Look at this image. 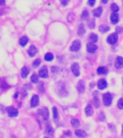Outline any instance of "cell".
I'll list each match as a JSON object with an SVG mask.
<instances>
[{
    "mask_svg": "<svg viewBox=\"0 0 123 138\" xmlns=\"http://www.w3.org/2000/svg\"><path fill=\"white\" fill-rule=\"evenodd\" d=\"M38 114L43 118L44 120H48L49 117V111L47 108H43L38 111Z\"/></svg>",
    "mask_w": 123,
    "mask_h": 138,
    "instance_id": "6da1fadb",
    "label": "cell"
},
{
    "mask_svg": "<svg viewBox=\"0 0 123 138\" xmlns=\"http://www.w3.org/2000/svg\"><path fill=\"white\" fill-rule=\"evenodd\" d=\"M112 98L110 93H106L103 95V102L106 106H110L112 104Z\"/></svg>",
    "mask_w": 123,
    "mask_h": 138,
    "instance_id": "7a4b0ae2",
    "label": "cell"
},
{
    "mask_svg": "<svg viewBox=\"0 0 123 138\" xmlns=\"http://www.w3.org/2000/svg\"><path fill=\"white\" fill-rule=\"evenodd\" d=\"M6 111H7L9 116H12V117L17 116L18 115V113H19V111H18L17 109L13 107H7V108L6 109Z\"/></svg>",
    "mask_w": 123,
    "mask_h": 138,
    "instance_id": "3957f363",
    "label": "cell"
},
{
    "mask_svg": "<svg viewBox=\"0 0 123 138\" xmlns=\"http://www.w3.org/2000/svg\"><path fill=\"white\" fill-rule=\"evenodd\" d=\"M118 40V35L117 33H112L111 34L108 38H107V42L111 45H114L117 43V41Z\"/></svg>",
    "mask_w": 123,
    "mask_h": 138,
    "instance_id": "277c9868",
    "label": "cell"
},
{
    "mask_svg": "<svg viewBox=\"0 0 123 138\" xmlns=\"http://www.w3.org/2000/svg\"><path fill=\"white\" fill-rule=\"evenodd\" d=\"M81 48V43L78 40H75L73 42V43L71 46L70 50L71 51H78Z\"/></svg>",
    "mask_w": 123,
    "mask_h": 138,
    "instance_id": "5b68a950",
    "label": "cell"
},
{
    "mask_svg": "<svg viewBox=\"0 0 123 138\" xmlns=\"http://www.w3.org/2000/svg\"><path fill=\"white\" fill-rule=\"evenodd\" d=\"M39 76L41 78H47L48 76V72L47 66H43L39 71Z\"/></svg>",
    "mask_w": 123,
    "mask_h": 138,
    "instance_id": "8992f818",
    "label": "cell"
},
{
    "mask_svg": "<svg viewBox=\"0 0 123 138\" xmlns=\"http://www.w3.org/2000/svg\"><path fill=\"white\" fill-rule=\"evenodd\" d=\"M71 71L73 72V73L76 76H79L80 74V72H79V66L77 63H74L72 66H71Z\"/></svg>",
    "mask_w": 123,
    "mask_h": 138,
    "instance_id": "52a82bcc",
    "label": "cell"
},
{
    "mask_svg": "<svg viewBox=\"0 0 123 138\" xmlns=\"http://www.w3.org/2000/svg\"><path fill=\"white\" fill-rule=\"evenodd\" d=\"M39 103V97L38 95H34L31 98L30 105L32 107H35L38 105Z\"/></svg>",
    "mask_w": 123,
    "mask_h": 138,
    "instance_id": "ba28073f",
    "label": "cell"
},
{
    "mask_svg": "<svg viewBox=\"0 0 123 138\" xmlns=\"http://www.w3.org/2000/svg\"><path fill=\"white\" fill-rule=\"evenodd\" d=\"M86 49H87V51L89 53H94L97 49V47L94 44H93L92 43H89L87 44V46H86Z\"/></svg>",
    "mask_w": 123,
    "mask_h": 138,
    "instance_id": "9c48e42d",
    "label": "cell"
},
{
    "mask_svg": "<svg viewBox=\"0 0 123 138\" xmlns=\"http://www.w3.org/2000/svg\"><path fill=\"white\" fill-rule=\"evenodd\" d=\"M37 53H38V49H37V48L35 47L34 45H31L30 48H29L28 51H27V53H28V55L30 57L35 56V55H36Z\"/></svg>",
    "mask_w": 123,
    "mask_h": 138,
    "instance_id": "30bf717a",
    "label": "cell"
},
{
    "mask_svg": "<svg viewBox=\"0 0 123 138\" xmlns=\"http://www.w3.org/2000/svg\"><path fill=\"white\" fill-rule=\"evenodd\" d=\"M77 90L79 93H84L85 91V85L84 81L82 80H80L77 84Z\"/></svg>",
    "mask_w": 123,
    "mask_h": 138,
    "instance_id": "8fae6325",
    "label": "cell"
},
{
    "mask_svg": "<svg viewBox=\"0 0 123 138\" xmlns=\"http://www.w3.org/2000/svg\"><path fill=\"white\" fill-rule=\"evenodd\" d=\"M97 86L98 88L101 90L104 89L107 86V81L104 79H100V80L98 81L97 83Z\"/></svg>",
    "mask_w": 123,
    "mask_h": 138,
    "instance_id": "7c38bea8",
    "label": "cell"
},
{
    "mask_svg": "<svg viewBox=\"0 0 123 138\" xmlns=\"http://www.w3.org/2000/svg\"><path fill=\"white\" fill-rule=\"evenodd\" d=\"M115 67L117 68H122L123 67V58L120 56H119L116 59L115 61Z\"/></svg>",
    "mask_w": 123,
    "mask_h": 138,
    "instance_id": "4fadbf2b",
    "label": "cell"
},
{
    "mask_svg": "<svg viewBox=\"0 0 123 138\" xmlns=\"http://www.w3.org/2000/svg\"><path fill=\"white\" fill-rule=\"evenodd\" d=\"M111 22L113 24H117L119 21V15L116 12H113L110 16Z\"/></svg>",
    "mask_w": 123,
    "mask_h": 138,
    "instance_id": "5bb4252c",
    "label": "cell"
},
{
    "mask_svg": "<svg viewBox=\"0 0 123 138\" xmlns=\"http://www.w3.org/2000/svg\"><path fill=\"white\" fill-rule=\"evenodd\" d=\"M85 113H86V116H92V115L93 114V113H94V110H93L92 107L90 104L87 105V107H86V109H85Z\"/></svg>",
    "mask_w": 123,
    "mask_h": 138,
    "instance_id": "9a60e30c",
    "label": "cell"
},
{
    "mask_svg": "<svg viewBox=\"0 0 123 138\" xmlns=\"http://www.w3.org/2000/svg\"><path fill=\"white\" fill-rule=\"evenodd\" d=\"M101 13H102V8L101 7H98V8L95 9L94 10H93V14L96 17H100L101 15Z\"/></svg>",
    "mask_w": 123,
    "mask_h": 138,
    "instance_id": "2e32d148",
    "label": "cell"
},
{
    "mask_svg": "<svg viewBox=\"0 0 123 138\" xmlns=\"http://www.w3.org/2000/svg\"><path fill=\"white\" fill-rule=\"evenodd\" d=\"M9 88V85L3 78H0V89H6Z\"/></svg>",
    "mask_w": 123,
    "mask_h": 138,
    "instance_id": "e0dca14e",
    "label": "cell"
},
{
    "mask_svg": "<svg viewBox=\"0 0 123 138\" xmlns=\"http://www.w3.org/2000/svg\"><path fill=\"white\" fill-rule=\"evenodd\" d=\"M75 134L78 137H84L86 136V133L84 132V130H81V129H78V130H76L75 131Z\"/></svg>",
    "mask_w": 123,
    "mask_h": 138,
    "instance_id": "ac0fdd59",
    "label": "cell"
},
{
    "mask_svg": "<svg viewBox=\"0 0 123 138\" xmlns=\"http://www.w3.org/2000/svg\"><path fill=\"white\" fill-rule=\"evenodd\" d=\"M29 70L26 67L24 66L22 68V71H21V76H22L23 78H25L27 75H28V73H29Z\"/></svg>",
    "mask_w": 123,
    "mask_h": 138,
    "instance_id": "d6986e66",
    "label": "cell"
},
{
    "mask_svg": "<svg viewBox=\"0 0 123 138\" xmlns=\"http://www.w3.org/2000/svg\"><path fill=\"white\" fill-rule=\"evenodd\" d=\"M27 43H28V39L25 36H23L20 39V44L22 46H25Z\"/></svg>",
    "mask_w": 123,
    "mask_h": 138,
    "instance_id": "ffe728a7",
    "label": "cell"
},
{
    "mask_svg": "<svg viewBox=\"0 0 123 138\" xmlns=\"http://www.w3.org/2000/svg\"><path fill=\"white\" fill-rule=\"evenodd\" d=\"M107 72V69L105 67H99L97 69V73L98 74H105Z\"/></svg>",
    "mask_w": 123,
    "mask_h": 138,
    "instance_id": "44dd1931",
    "label": "cell"
},
{
    "mask_svg": "<svg viewBox=\"0 0 123 138\" xmlns=\"http://www.w3.org/2000/svg\"><path fill=\"white\" fill-rule=\"evenodd\" d=\"M78 35L80 36L83 35L85 32V29H84V27L83 25H81L79 27V29H78Z\"/></svg>",
    "mask_w": 123,
    "mask_h": 138,
    "instance_id": "7402d4cb",
    "label": "cell"
},
{
    "mask_svg": "<svg viewBox=\"0 0 123 138\" xmlns=\"http://www.w3.org/2000/svg\"><path fill=\"white\" fill-rule=\"evenodd\" d=\"M110 30V27L108 26H107L105 25H101L99 27V31L101 32H107Z\"/></svg>",
    "mask_w": 123,
    "mask_h": 138,
    "instance_id": "603a6c76",
    "label": "cell"
},
{
    "mask_svg": "<svg viewBox=\"0 0 123 138\" xmlns=\"http://www.w3.org/2000/svg\"><path fill=\"white\" fill-rule=\"evenodd\" d=\"M53 59V54L50 53H48L45 54V60L46 61H51Z\"/></svg>",
    "mask_w": 123,
    "mask_h": 138,
    "instance_id": "cb8c5ba5",
    "label": "cell"
},
{
    "mask_svg": "<svg viewBox=\"0 0 123 138\" xmlns=\"http://www.w3.org/2000/svg\"><path fill=\"white\" fill-rule=\"evenodd\" d=\"M89 40H91L92 43H96L98 40V37L96 34H94V33H92L90 36H89Z\"/></svg>",
    "mask_w": 123,
    "mask_h": 138,
    "instance_id": "d4e9b609",
    "label": "cell"
},
{
    "mask_svg": "<svg viewBox=\"0 0 123 138\" xmlns=\"http://www.w3.org/2000/svg\"><path fill=\"white\" fill-rule=\"evenodd\" d=\"M81 19L82 20H86L89 17V12L86 11V10H84V12H82L81 14Z\"/></svg>",
    "mask_w": 123,
    "mask_h": 138,
    "instance_id": "484cf974",
    "label": "cell"
},
{
    "mask_svg": "<svg viewBox=\"0 0 123 138\" xmlns=\"http://www.w3.org/2000/svg\"><path fill=\"white\" fill-rule=\"evenodd\" d=\"M31 81L34 84H36L38 82V76H37L35 73H33L31 76Z\"/></svg>",
    "mask_w": 123,
    "mask_h": 138,
    "instance_id": "4316f807",
    "label": "cell"
},
{
    "mask_svg": "<svg viewBox=\"0 0 123 138\" xmlns=\"http://www.w3.org/2000/svg\"><path fill=\"white\" fill-rule=\"evenodd\" d=\"M71 125L74 127H79V125H80V122L78 120H71Z\"/></svg>",
    "mask_w": 123,
    "mask_h": 138,
    "instance_id": "83f0119b",
    "label": "cell"
},
{
    "mask_svg": "<svg viewBox=\"0 0 123 138\" xmlns=\"http://www.w3.org/2000/svg\"><path fill=\"white\" fill-rule=\"evenodd\" d=\"M45 131H46V133L50 135H52L54 132V129L50 127V126H48L47 127H46V129H45Z\"/></svg>",
    "mask_w": 123,
    "mask_h": 138,
    "instance_id": "f1b7e54d",
    "label": "cell"
},
{
    "mask_svg": "<svg viewBox=\"0 0 123 138\" xmlns=\"http://www.w3.org/2000/svg\"><path fill=\"white\" fill-rule=\"evenodd\" d=\"M38 89L39 90L40 92H41L42 94H43L45 92V89H44V86H43V82H40L38 86Z\"/></svg>",
    "mask_w": 123,
    "mask_h": 138,
    "instance_id": "f546056e",
    "label": "cell"
},
{
    "mask_svg": "<svg viewBox=\"0 0 123 138\" xmlns=\"http://www.w3.org/2000/svg\"><path fill=\"white\" fill-rule=\"evenodd\" d=\"M111 9H112V10L114 12H118L119 8V7L116 4H112V5H111Z\"/></svg>",
    "mask_w": 123,
    "mask_h": 138,
    "instance_id": "4dcf8cb0",
    "label": "cell"
},
{
    "mask_svg": "<svg viewBox=\"0 0 123 138\" xmlns=\"http://www.w3.org/2000/svg\"><path fill=\"white\" fill-rule=\"evenodd\" d=\"M88 26L90 28H92L93 29L94 27H95V20L94 19H91V20H89V22L88 23Z\"/></svg>",
    "mask_w": 123,
    "mask_h": 138,
    "instance_id": "1f68e13d",
    "label": "cell"
},
{
    "mask_svg": "<svg viewBox=\"0 0 123 138\" xmlns=\"http://www.w3.org/2000/svg\"><path fill=\"white\" fill-rule=\"evenodd\" d=\"M117 107H118L119 109H123V98H121L118 101Z\"/></svg>",
    "mask_w": 123,
    "mask_h": 138,
    "instance_id": "d6a6232c",
    "label": "cell"
},
{
    "mask_svg": "<svg viewBox=\"0 0 123 138\" xmlns=\"http://www.w3.org/2000/svg\"><path fill=\"white\" fill-rule=\"evenodd\" d=\"M53 118H54V119H56V118H58V109H56V107H53Z\"/></svg>",
    "mask_w": 123,
    "mask_h": 138,
    "instance_id": "836d02e7",
    "label": "cell"
},
{
    "mask_svg": "<svg viewBox=\"0 0 123 138\" xmlns=\"http://www.w3.org/2000/svg\"><path fill=\"white\" fill-rule=\"evenodd\" d=\"M74 17H75V16H74V14L73 13H71L69 14L68 15V22H73L74 21Z\"/></svg>",
    "mask_w": 123,
    "mask_h": 138,
    "instance_id": "e575fe53",
    "label": "cell"
},
{
    "mask_svg": "<svg viewBox=\"0 0 123 138\" xmlns=\"http://www.w3.org/2000/svg\"><path fill=\"white\" fill-rule=\"evenodd\" d=\"M94 105H95V107H98L99 106V99H98V98H97V96H94Z\"/></svg>",
    "mask_w": 123,
    "mask_h": 138,
    "instance_id": "d590c367",
    "label": "cell"
},
{
    "mask_svg": "<svg viewBox=\"0 0 123 138\" xmlns=\"http://www.w3.org/2000/svg\"><path fill=\"white\" fill-rule=\"evenodd\" d=\"M40 63H41V61H40V59H37V60H36V61H34V63H33V66L38 67V66H40Z\"/></svg>",
    "mask_w": 123,
    "mask_h": 138,
    "instance_id": "8d00e7d4",
    "label": "cell"
},
{
    "mask_svg": "<svg viewBox=\"0 0 123 138\" xmlns=\"http://www.w3.org/2000/svg\"><path fill=\"white\" fill-rule=\"evenodd\" d=\"M68 2H69V0H61V3L63 6H66L68 5Z\"/></svg>",
    "mask_w": 123,
    "mask_h": 138,
    "instance_id": "74e56055",
    "label": "cell"
},
{
    "mask_svg": "<svg viewBox=\"0 0 123 138\" xmlns=\"http://www.w3.org/2000/svg\"><path fill=\"white\" fill-rule=\"evenodd\" d=\"M122 31V28L121 27H116V32H117V34H119V33H121Z\"/></svg>",
    "mask_w": 123,
    "mask_h": 138,
    "instance_id": "f35d334b",
    "label": "cell"
},
{
    "mask_svg": "<svg viewBox=\"0 0 123 138\" xmlns=\"http://www.w3.org/2000/svg\"><path fill=\"white\" fill-rule=\"evenodd\" d=\"M95 2H96V0H89L88 3L89 4V5L90 6H94V4H95Z\"/></svg>",
    "mask_w": 123,
    "mask_h": 138,
    "instance_id": "ab89813d",
    "label": "cell"
},
{
    "mask_svg": "<svg viewBox=\"0 0 123 138\" xmlns=\"http://www.w3.org/2000/svg\"><path fill=\"white\" fill-rule=\"evenodd\" d=\"M5 4V0H0V6H4Z\"/></svg>",
    "mask_w": 123,
    "mask_h": 138,
    "instance_id": "60d3db41",
    "label": "cell"
},
{
    "mask_svg": "<svg viewBox=\"0 0 123 138\" xmlns=\"http://www.w3.org/2000/svg\"><path fill=\"white\" fill-rule=\"evenodd\" d=\"M65 134L66 135H68V136H70L71 135V132L70 131H67V132H65Z\"/></svg>",
    "mask_w": 123,
    "mask_h": 138,
    "instance_id": "b9f144b4",
    "label": "cell"
},
{
    "mask_svg": "<svg viewBox=\"0 0 123 138\" xmlns=\"http://www.w3.org/2000/svg\"><path fill=\"white\" fill-rule=\"evenodd\" d=\"M101 2H102V3H104V4H107V3L108 2V0H101Z\"/></svg>",
    "mask_w": 123,
    "mask_h": 138,
    "instance_id": "7bdbcfd3",
    "label": "cell"
},
{
    "mask_svg": "<svg viewBox=\"0 0 123 138\" xmlns=\"http://www.w3.org/2000/svg\"><path fill=\"white\" fill-rule=\"evenodd\" d=\"M17 96H18V93H17V92L16 94H14V98H17Z\"/></svg>",
    "mask_w": 123,
    "mask_h": 138,
    "instance_id": "ee69618b",
    "label": "cell"
},
{
    "mask_svg": "<svg viewBox=\"0 0 123 138\" xmlns=\"http://www.w3.org/2000/svg\"><path fill=\"white\" fill-rule=\"evenodd\" d=\"M122 131H123V126H122Z\"/></svg>",
    "mask_w": 123,
    "mask_h": 138,
    "instance_id": "f6af8a7d",
    "label": "cell"
}]
</instances>
